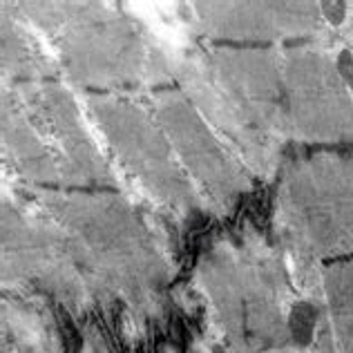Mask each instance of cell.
I'll list each match as a JSON object with an SVG mask.
<instances>
[{"instance_id":"9a60e30c","label":"cell","mask_w":353,"mask_h":353,"mask_svg":"<svg viewBox=\"0 0 353 353\" xmlns=\"http://www.w3.org/2000/svg\"><path fill=\"white\" fill-rule=\"evenodd\" d=\"M318 306L300 300L291 306V313H289V336L291 342L297 347H309L313 342V333H315V324H318Z\"/></svg>"},{"instance_id":"6da1fadb","label":"cell","mask_w":353,"mask_h":353,"mask_svg":"<svg viewBox=\"0 0 353 353\" xmlns=\"http://www.w3.org/2000/svg\"><path fill=\"white\" fill-rule=\"evenodd\" d=\"M54 43L74 85L121 90L174 81L172 61L112 3H3Z\"/></svg>"},{"instance_id":"9c48e42d","label":"cell","mask_w":353,"mask_h":353,"mask_svg":"<svg viewBox=\"0 0 353 353\" xmlns=\"http://www.w3.org/2000/svg\"><path fill=\"white\" fill-rule=\"evenodd\" d=\"M154 119L170 139L176 159L219 203H230L248 188V174L179 90L152 97Z\"/></svg>"},{"instance_id":"277c9868","label":"cell","mask_w":353,"mask_h":353,"mask_svg":"<svg viewBox=\"0 0 353 353\" xmlns=\"http://www.w3.org/2000/svg\"><path fill=\"white\" fill-rule=\"evenodd\" d=\"M88 112L121 165L148 192L174 208L197 206V192L176 161L170 139L148 110L123 97L97 94L88 97Z\"/></svg>"},{"instance_id":"5bb4252c","label":"cell","mask_w":353,"mask_h":353,"mask_svg":"<svg viewBox=\"0 0 353 353\" xmlns=\"http://www.w3.org/2000/svg\"><path fill=\"white\" fill-rule=\"evenodd\" d=\"M324 289L340 349L342 353H353V262L329 266L324 271Z\"/></svg>"},{"instance_id":"52a82bcc","label":"cell","mask_w":353,"mask_h":353,"mask_svg":"<svg viewBox=\"0 0 353 353\" xmlns=\"http://www.w3.org/2000/svg\"><path fill=\"white\" fill-rule=\"evenodd\" d=\"M212 81L257 132L280 143L289 139L282 54L273 48H212L203 52Z\"/></svg>"},{"instance_id":"8992f818","label":"cell","mask_w":353,"mask_h":353,"mask_svg":"<svg viewBox=\"0 0 353 353\" xmlns=\"http://www.w3.org/2000/svg\"><path fill=\"white\" fill-rule=\"evenodd\" d=\"M282 79L289 139L353 141V101L329 54L315 48H286Z\"/></svg>"},{"instance_id":"7a4b0ae2","label":"cell","mask_w":353,"mask_h":353,"mask_svg":"<svg viewBox=\"0 0 353 353\" xmlns=\"http://www.w3.org/2000/svg\"><path fill=\"white\" fill-rule=\"evenodd\" d=\"M45 203L77 241V262L130 295L163 282V264L137 212L114 194H45Z\"/></svg>"},{"instance_id":"ac0fdd59","label":"cell","mask_w":353,"mask_h":353,"mask_svg":"<svg viewBox=\"0 0 353 353\" xmlns=\"http://www.w3.org/2000/svg\"><path fill=\"white\" fill-rule=\"evenodd\" d=\"M320 353H336V347H333V336L329 327H324L320 333Z\"/></svg>"},{"instance_id":"4fadbf2b","label":"cell","mask_w":353,"mask_h":353,"mask_svg":"<svg viewBox=\"0 0 353 353\" xmlns=\"http://www.w3.org/2000/svg\"><path fill=\"white\" fill-rule=\"evenodd\" d=\"M3 72L5 79H12V85L48 81L54 74L52 63L43 57L30 32L14 14H9L7 7H3Z\"/></svg>"},{"instance_id":"30bf717a","label":"cell","mask_w":353,"mask_h":353,"mask_svg":"<svg viewBox=\"0 0 353 353\" xmlns=\"http://www.w3.org/2000/svg\"><path fill=\"white\" fill-rule=\"evenodd\" d=\"M172 77L203 121L221 139H226L228 145L241 157V161H246L248 168H253L262 176L273 172L277 157H280V143L257 132L237 112L235 105L221 94L206 68L203 52L190 50L188 54L172 61Z\"/></svg>"},{"instance_id":"ba28073f","label":"cell","mask_w":353,"mask_h":353,"mask_svg":"<svg viewBox=\"0 0 353 353\" xmlns=\"http://www.w3.org/2000/svg\"><path fill=\"white\" fill-rule=\"evenodd\" d=\"M7 94L23 108L27 119L50 143L63 165L65 183L70 185H105L114 183L105 159L94 139L85 130L81 110L68 88L54 81L14 83Z\"/></svg>"},{"instance_id":"3957f363","label":"cell","mask_w":353,"mask_h":353,"mask_svg":"<svg viewBox=\"0 0 353 353\" xmlns=\"http://www.w3.org/2000/svg\"><path fill=\"white\" fill-rule=\"evenodd\" d=\"M280 219L286 239L304 255L353 253V152L293 161L280 185Z\"/></svg>"},{"instance_id":"8fae6325","label":"cell","mask_w":353,"mask_h":353,"mask_svg":"<svg viewBox=\"0 0 353 353\" xmlns=\"http://www.w3.org/2000/svg\"><path fill=\"white\" fill-rule=\"evenodd\" d=\"M197 27L217 41H277L320 30V3H194Z\"/></svg>"},{"instance_id":"7c38bea8","label":"cell","mask_w":353,"mask_h":353,"mask_svg":"<svg viewBox=\"0 0 353 353\" xmlns=\"http://www.w3.org/2000/svg\"><path fill=\"white\" fill-rule=\"evenodd\" d=\"M3 145L18 172L27 179L39 183H65L59 157L7 92H3Z\"/></svg>"},{"instance_id":"5b68a950","label":"cell","mask_w":353,"mask_h":353,"mask_svg":"<svg viewBox=\"0 0 353 353\" xmlns=\"http://www.w3.org/2000/svg\"><path fill=\"white\" fill-rule=\"evenodd\" d=\"M282 268L268 257L230 253L206 262V286L221 315L228 338L237 347H284L289 327L282 320Z\"/></svg>"},{"instance_id":"e0dca14e","label":"cell","mask_w":353,"mask_h":353,"mask_svg":"<svg viewBox=\"0 0 353 353\" xmlns=\"http://www.w3.org/2000/svg\"><path fill=\"white\" fill-rule=\"evenodd\" d=\"M336 68L340 72L342 81H345V85L353 92V52L349 48L340 50L338 59H336Z\"/></svg>"},{"instance_id":"2e32d148","label":"cell","mask_w":353,"mask_h":353,"mask_svg":"<svg viewBox=\"0 0 353 353\" xmlns=\"http://www.w3.org/2000/svg\"><path fill=\"white\" fill-rule=\"evenodd\" d=\"M347 3H342V0H324V3H320V12H322V18H327V21L333 25V27H338L345 23V18H347Z\"/></svg>"}]
</instances>
